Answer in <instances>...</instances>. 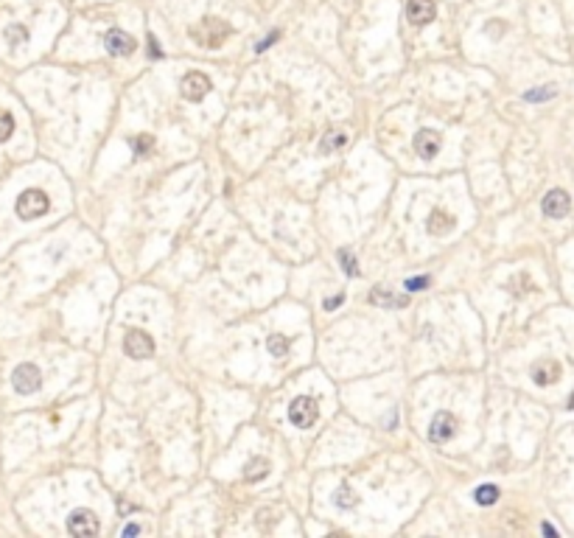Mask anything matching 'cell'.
Returning a JSON list of instances; mask_svg holds the SVG:
<instances>
[{
    "mask_svg": "<svg viewBox=\"0 0 574 538\" xmlns=\"http://www.w3.org/2000/svg\"><path fill=\"white\" fill-rule=\"evenodd\" d=\"M474 499H476L479 505H485V508H488V505H496V502H499V488H496V485H479L476 493H474Z\"/></svg>",
    "mask_w": 574,
    "mask_h": 538,
    "instance_id": "ac0fdd59",
    "label": "cell"
},
{
    "mask_svg": "<svg viewBox=\"0 0 574 538\" xmlns=\"http://www.w3.org/2000/svg\"><path fill=\"white\" fill-rule=\"evenodd\" d=\"M454 429H457V421L451 412H437L434 421L429 426V438L431 443H448L454 438Z\"/></svg>",
    "mask_w": 574,
    "mask_h": 538,
    "instance_id": "ba28073f",
    "label": "cell"
},
{
    "mask_svg": "<svg viewBox=\"0 0 574 538\" xmlns=\"http://www.w3.org/2000/svg\"><path fill=\"white\" fill-rule=\"evenodd\" d=\"M415 152L421 154L423 160L437 157V152H440V135H437L434 129H421V132L415 135Z\"/></svg>",
    "mask_w": 574,
    "mask_h": 538,
    "instance_id": "4fadbf2b",
    "label": "cell"
},
{
    "mask_svg": "<svg viewBox=\"0 0 574 538\" xmlns=\"http://www.w3.org/2000/svg\"><path fill=\"white\" fill-rule=\"evenodd\" d=\"M138 533H141V527H138V525H127V527H124V530H121V536H138Z\"/></svg>",
    "mask_w": 574,
    "mask_h": 538,
    "instance_id": "f546056e",
    "label": "cell"
},
{
    "mask_svg": "<svg viewBox=\"0 0 574 538\" xmlns=\"http://www.w3.org/2000/svg\"><path fill=\"white\" fill-rule=\"evenodd\" d=\"M68 530L76 538H90L98 536V519L93 510H84V508H76L71 516H68Z\"/></svg>",
    "mask_w": 574,
    "mask_h": 538,
    "instance_id": "8992f818",
    "label": "cell"
},
{
    "mask_svg": "<svg viewBox=\"0 0 574 538\" xmlns=\"http://www.w3.org/2000/svg\"><path fill=\"white\" fill-rule=\"evenodd\" d=\"M429 286V275H421V278H409L406 281V289L409 292H418V289H426Z\"/></svg>",
    "mask_w": 574,
    "mask_h": 538,
    "instance_id": "484cf974",
    "label": "cell"
},
{
    "mask_svg": "<svg viewBox=\"0 0 574 538\" xmlns=\"http://www.w3.org/2000/svg\"><path fill=\"white\" fill-rule=\"evenodd\" d=\"M541 530H544V533H546V536H558V530H555V527H552V525H541Z\"/></svg>",
    "mask_w": 574,
    "mask_h": 538,
    "instance_id": "1f68e13d",
    "label": "cell"
},
{
    "mask_svg": "<svg viewBox=\"0 0 574 538\" xmlns=\"http://www.w3.org/2000/svg\"><path fill=\"white\" fill-rule=\"evenodd\" d=\"M345 144H348V135H345L342 129H331V132H325L320 149H322V152H336V149H342Z\"/></svg>",
    "mask_w": 574,
    "mask_h": 538,
    "instance_id": "e0dca14e",
    "label": "cell"
},
{
    "mask_svg": "<svg viewBox=\"0 0 574 538\" xmlns=\"http://www.w3.org/2000/svg\"><path fill=\"white\" fill-rule=\"evenodd\" d=\"M124 351L129 353V359H148L154 353V339L141 328H129L124 337Z\"/></svg>",
    "mask_w": 574,
    "mask_h": 538,
    "instance_id": "5b68a950",
    "label": "cell"
},
{
    "mask_svg": "<svg viewBox=\"0 0 574 538\" xmlns=\"http://www.w3.org/2000/svg\"><path fill=\"white\" fill-rule=\"evenodd\" d=\"M182 98H188V101H202L208 93H211V78L205 76V74H188V76L182 78Z\"/></svg>",
    "mask_w": 574,
    "mask_h": 538,
    "instance_id": "9c48e42d",
    "label": "cell"
},
{
    "mask_svg": "<svg viewBox=\"0 0 574 538\" xmlns=\"http://www.w3.org/2000/svg\"><path fill=\"white\" fill-rule=\"evenodd\" d=\"M317 418H320V404H317V398H311V395H300V398H294V401L288 404V421H291L297 429H308V426H314Z\"/></svg>",
    "mask_w": 574,
    "mask_h": 538,
    "instance_id": "3957f363",
    "label": "cell"
},
{
    "mask_svg": "<svg viewBox=\"0 0 574 538\" xmlns=\"http://www.w3.org/2000/svg\"><path fill=\"white\" fill-rule=\"evenodd\" d=\"M339 264H342L345 275H351V278H356V275H359V264H356V258H353L348 250H339Z\"/></svg>",
    "mask_w": 574,
    "mask_h": 538,
    "instance_id": "ffe728a7",
    "label": "cell"
},
{
    "mask_svg": "<svg viewBox=\"0 0 574 538\" xmlns=\"http://www.w3.org/2000/svg\"><path fill=\"white\" fill-rule=\"evenodd\" d=\"M356 502H359V499L353 496V491H351L348 485H342V488H339V493H336V505H339V508H345V510H351Z\"/></svg>",
    "mask_w": 574,
    "mask_h": 538,
    "instance_id": "7402d4cb",
    "label": "cell"
},
{
    "mask_svg": "<svg viewBox=\"0 0 574 538\" xmlns=\"http://www.w3.org/2000/svg\"><path fill=\"white\" fill-rule=\"evenodd\" d=\"M6 37L11 40V45H17V42H23L28 34H25V28H20V25H11L8 31H6Z\"/></svg>",
    "mask_w": 574,
    "mask_h": 538,
    "instance_id": "d4e9b609",
    "label": "cell"
},
{
    "mask_svg": "<svg viewBox=\"0 0 574 538\" xmlns=\"http://www.w3.org/2000/svg\"><path fill=\"white\" fill-rule=\"evenodd\" d=\"M148 57L163 59V51H160V42H157V37H154V34H148Z\"/></svg>",
    "mask_w": 574,
    "mask_h": 538,
    "instance_id": "4316f807",
    "label": "cell"
},
{
    "mask_svg": "<svg viewBox=\"0 0 574 538\" xmlns=\"http://www.w3.org/2000/svg\"><path fill=\"white\" fill-rule=\"evenodd\" d=\"M434 14H437V8H434L431 0H409L406 3V17L415 25H429L434 20Z\"/></svg>",
    "mask_w": 574,
    "mask_h": 538,
    "instance_id": "7c38bea8",
    "label": "cell"
},
{
    "mask_svg": "<svg viewBox=\"0 0 574 538\" xmlns=\"http://www.w3.org/2000/svg\"><path fill=\"white\" fill-rule=\"evenodd\" d=\"M395 421H398V412H390V418H387V429H392Z\"/></svg>",
    "mask_w": 574,
    "mask_h": 538,
    "instance_id": "4dcf8cb0",
    "label": "cell"
},
{
    "mask_svg": "<svg viewBox=\"0 0 574 538\" xmlns=\"http://www.w3.org/2000/svg\"><path fill=\"white\" fill-rule=\"evenodd\" d=\"M426 230L431 235H443V233L454 230V216L451 214H443V211H431L429 222H426Z\"/></svg>",
    "mask_w": 574,
    "mask_h": 538,
    "instance_id": "9a60e30c",
    "label": "cell"
},
{
    "mask_svg": "<svg viewBox=\"0 0 574 538\" xmlns=\"http://www.w3.org/2000/svg\"><path fill=\"white\" fill-rule=\"evenodd\" d=\"M558 90L549 84V87H535V90H529V93H524V98L527 101H549L552 95H555Z\"/></svg>",
    "mask_w": 574,
    "mask_h": 538,
    "instance_id": "44dd1931",
    "label": "cell"
},
{
    "mask_svg": "<svg viewBox=\"0 0 574 538\" xmlns=\"http://www.w3.org/2000/svg\"><path fill=\"white\" fill-rule=\"evenodd\" d=\"M104 45H107V51H110L112 57H129V54L135 51V40H132L127 31H121V28L107 31Z\"/></svg>",
    "mask_w": 574,
    "mask_h": 538,
    "instance_id": "30bf717a",
    "label": "cell"
},
{
    "mask_svg": "<svg viewBox=\"0 0 574 538\" xmlns=\"http://www.w3.org/2000/svg\"><path fill=\"white\" fill-rule=\"evenodd\" d=\"M14 132V118L8 112H0V144H6Z\"/></svg>",
    "mask_w": 574,
    "mask_h": 538,
    "instance_id": "603a6c76",
    "label": "cell"
},
{
    "mask_svg": "<svg viewBox=\"0 0 574 538\" xmlns=\"http://www.w3.org/2000/svg\"><path fill=\"white\" fill-rule=\"evenodd\" d=\"M541 208H544V216H549V219H563V216L572 211V199H569L566 191L555 188V191H549V194L544 197Z\"/></svg>",
    "mask_w": 574,
    "mask_h": 538,
    "instance_id": "52a82bcc",
    "label": "cell"
},
{
    "mask_svg": "<svg viewBox=\"0 0 574 538\" xmlns=\"http://www.w3.org/2000/svg\"><path fill=\"white\" fill-rule=\"evenodd\" d=\"M342 303H345V295H336V298H328V300H325L322 306H325V308H328V311H331V308H339V306H342Z\"/></svg>",
    "mask_w": 574,
    "mask_h": 538,
    "instance_id": "f1b7e54d",
    "label": "cell"
},
{
    "mask_svg": "<svg viewBox=\"0 0 574 538\" xmlns=\"http://www.w3.org/2000/svg\"><path fill=\"white\" fill-rule=\"evenodd\" d=\"M561 379V365L555 359H541L532 365V382L541 387H549L555 385Z\"/></svg>",
    "mask_w": 574,
    "mask_h": 538,
    "instance_id": "8fae6325",
    "label": "cell"
},
{
    "mask_svg": "<svg viewBox=\"0 0 574 538\" xmlns=\"http://www.w3.org/2000/svg\"><path fill=\"white\" fill-rule=\"evenodd\" d=\"M151 149H154V138H151V135L135 138V154H138V157H144V154L151 152Z\"/></svg>",
    "mask_w": 574,
    "mask_h": 538,
    "instance_id": "cb8c5ba5",
    "label": "cell"
},
{
    "mask_svg": "<svg viewBox=\"0 0 574 538\" xmlns=\"http://www.w3.org/2000/svg\"><path fill=\"white\" fill-rule=\"evenodd\" d=\"M227 37H230V25L216 17H205L197 28H191V40L202 48H218Z\"/></svg>",
    "mask_w": 574,
    "mask_h": 538,
    "instance_id": "6da1fadb",
    "label": "cell"
},
{
    "mask_svg": "<svg viewBox=\"0 0 574 538\" xmlns=\"http://www.w3.org/2000/svg\"><path fill=\"white\" fill-rule=\"evenodd\" d=\"M569 407H574V395H572V401H569Z\"/></svg>",
    "mask_w": 574,
    "mask_h": 538,
    "instance_id": "d6a6232c",
    "label": "cell"
},
{
    "mask_svg": "<svg viewBox=\"0 0 574 538\" xmlns=\"http://www.w3.org/2000/svg\"><path fill=\"white\" fill-rule=\"evenodd\" d=\"M275 40H278V31H272V34H269V37H266V40H261V42H258V45H255V51H258V54H261V51H266V48H269V45H272V42H275Z\"/></svg>",
    "mask_w": 574,
    "mask_h": 538,
    "instance_id": "83f0119b",
    "label": "cell"
},
{
    "mask_svg": "<svg viewBox=\"0 0 574 538\" xmlns=\"http://www.w3.org/2000/svg\"><path fill=\"white\" fill-rule=\"evenodd\" d=\"M11 385H14V390H17L20 395H31V392L40 390L42 376H40L37 365L25 362V365H17V368H14V373H11Z\"/></svg>",
    "mask_w": 574,
    "mask_h": 538,
    "instance_id": "277c9868",
    "label": "cell"
},
{
    "mask_svg": "<svg viewBox=\"0 0 574 538\" xmlns=\"http://www.w3.org/2000/svg\"><path fill=\"white\" fill-rule=\"evenodd\" d=\"M370 303H375V306L401 308V306L409 303V295H398V292H390V289H373V292H370Z\"/></svg>",
    "mask_w": 574,
    "mask_h": 538,
    "instance_id": "5bb4252c",
    "label": "cell"
},
{
    "mask_svg": "<svg viewBox=\"0 0 574 538\" xmlns=\"http://www.w3.org/2000/svg\"><path fill=\"white\" fill-rule=\"evenodd\" d=\"M48 208H51V199H48V194H45V191H40V188H28V191H23V194L17 197V205H14L17 216H20V219H25V222L45 216V214H48Z\"/></svg>",
    "mask_w": 574,
    "mask_h": 538,
    "instance_id": "7a4b0ae2",
    "label": "cell"
},
{
    "mask_svg": "<svg viewBox=\"0 0 574 538\" xmlns=\"http://www.w3.org/2000/svg\"><path fill=\"white\" fill-rule=\"evenodd\" d=\"M266 348H269V353H272V356H286L288 339L283 337V334H272V337L266 339Z\"/></svg>",
    "mask_w": 574,
    "mask_h": 538,
    "instance_id": "d6986e66",
    "label": "cell"
},
{
    "mask_svg": "<svg viewBox=\"0 0 574 538\" xmlns=\"http://www.w3.org/2000/svg\"><path fill=\"white\" fill-rule=\"evenodd\" d=\"M266 474H269V462L264 460V457H252V460L247 462V468H244V479L247 482H258Z\"/></svg>",
    "mask_w": 574,
    "mask_h": 538,
    "instance_id": "2e32d148",
    "label": "cell"
}]
</instances>
